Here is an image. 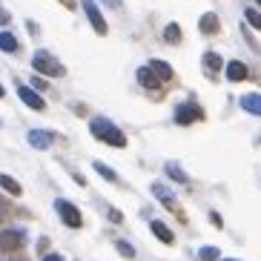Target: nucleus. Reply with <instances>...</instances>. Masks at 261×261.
Returning <instances> with one entry per match:
<instances>
[{
	"label": "nucleus",
	"instance_id": "obj_1",
	"mask_svg": "<svg viewBox=\"0 0 261 261\" xmlns=\"http://www.w3.org/2000/svg\"><path fill=\"white\" fill-rule=\"evenodd\" d=\"M89 132H92L98 141L109 144V146H121V149L126 146V135H123L109 118H92V121H89Z\"/></svg>",
	"mask_w": 261,
	"mask_h": 261
},
{
	"label": "nucleus",
	"instance_id": "obj_2",
	"mask_svg": "<svg viewBox=\"0 0 261 261\" xmlns=\"http://www.w3.org/2000/svg\"><path fill=\"white\" fill-rule=\"evenodd\" d=\"M32 69L40 72V75H46V77H63L66 75L63 63L58 61V58H52V52H46V49H38V52L32 55Z\"/></svg>",
	"mask_w": 261,
	"mask_h": 261
},
{
	"label": "nucleus",
	"instance_id": "obj_3",
	"mask_svg": "<svg viewBox=\"0 0 261 261\" xmlns=\"http://www.w3.org/2000/svg\"><path fill=\"white\" fill-rule=\"evenodd\" d=\"M55 210H58V215H61V221L66 224V227H72V230H77V227L84 224V215H81V210H77L72 201L58 198L55 201Z\"/></svg>",
	"mask_w": 261,
	"mask_h": 261
},
{
	"label": "nucleus",
	"instance_id": "obj_4",
	"mask_svg": "<svg viewBox=\"0 0 261 261\" xmlns=\"http://www.w3.org/2000/svg\"><path fill=\"white\" fill-rule=\"evenodd\" d=\"M81 6H84L86 17H89V23H92V29L98 32V35H107V20H103V15H100V9L95 0H81Z\"/></svg>",
	"mask_w": 261,
	"mask_h": 261
},
{
	"label": "nucleus",
	"instance_id": "obj_5",
	"mask_svg": "<svg viewBox=\"0 0 261 261\" xmlns=\"http://www.w3.org/2000/svg\"><path fill=\"white\" fill-rule=\"evenodd\" d=\"M201 118H204V109L195 107V103H181V107H175V121L181 126H190V123L201 121Z\"/></svg>",
	"mask_w": 261,
	"mask_h": 261
},
{
	"label": "nucleus",
	"instance_id": "obj_6",
	"mask_svg": "<svg viewBox=\"0 0 261 261\" xmlns=\"http://www.w3.org/2000/svg\"><path fill=\"white\" fill-rule=\"evenodd\" d=\"M23 244H26L23 230H3V232H0V250L15 253V250H20Z\"/></svg>",
	"mask_w": 261,
	"mask_h": 261
},
{
	"label": "nucleus",
	"instance_id": "obj_7",
	"mask_svg": "<svg viewBox=\"0 0 261 261\" xmlns=\"http://www.w3.org/2000/svg\"><path fill=\"white\" fill-rule=\"evenodd\" d=\"M26 141H29L35 149H49V146H52V141H55V132H49V129H29Z\"/></svg>",
	"mask_w": 261,
	"mask_h": 261
},
{
	"label": "nucleus",
	"instance_id": "obj_8",
	"mask_svg": "<svg viewBox=\"0 0 261 261\" xmlns=\"http://www.w3.org/2000/svg\"><path fill=\"white\" fill-rule=\"evenodd\" d=\"M17 95H20V100H23L29 109H38V112H43V109H46V100L40 98L32 86H20V89H17Z\"/></svg>",
	"mask_w": 261,
	"mask_h": 261
},
{
	"label": "nucleus",
	"instance_id": "obj_9",
	"mask_svg": "<svg viewBox=\"0 0 261 261\" xmlns=\"http://www.w3.org/2000/svg\"><path fill=\"white\" fill-rule=\"evenodd\" d=\"M152 195L161 204H167L169 210H178V201H175V195H172V190L169 187H164V184H152Z\"/></svg>",
	"mask_w": 261,
	"mask_h": 261
},
{
	"label": "nucleus",
	"instance_id": "obj_10",
	"mask_svg": "<svg viewBox=\"0 0 261 261\" xmlns=\"http://www.w3.org/2000/svg\"><path fill=\"white\" fill-rule=\"evenodd\" d=\"M227 77H230L232 84H236V81H247V77H250V69H247V63H241V61H230V63H227Z\"/></svg>",
	"mask_w": 261,
	"mask_h": 261
},
{
	"label": "nucleus",
	"instance_id": "obj_11",
	"mask_svg": "<svg viewBox=\"0 0 261 261\" xmlns=\"http://www.w3.org/2000/svg\"><path fill=\"white\" fill-rule=\"evenodd\" d=\"M241 109L250 112V115H261V92L241 95Z\"/></svg>",
	"mask_w": 261,
	"mask_h": 261
},
{
	"label": "nucleus",
	"instance_id": "obj_12",
	"mask_svg": "<svg viewBox=\"0 0 261 261\" xmlns=\"http://www.w3.org/2000/svg\"><path fill=\"white\" fill-rule=\"evenodd\" d=\"M198 26H201V32H204V35H215V32L221 29V20H218V15L207 12V15H201Z\"/></svg>",
	"mask_w": 261,
	"mask_h": 261
},
{
	"label": "nucleus",
	"instance_id": "obj_13",
	"mask_svg": "<svg viewBox=\"0 0 261 261\" xmlns=\"http://www.w3.org/2000/svg\"><path fill=\"white\" fill-rule=\"evenodd\" d=\"M138 81H141V86H146V89H161V81L155 77V72L149 69V66H141L138 69Z\"/></svg>",
	"mask_w": 261,
	"mask_h": 261
},
{
	"label": "nucleus",
	"instance_id": "obj_14",
	"mask_svg": "<svg viewBox=\"0 0 261 261\" xmlns=\"http://www.w3.org/2000/svg\"><path fill=\"white\" fill-rule=\"evenodd\" d=\"M149 230H152V232H155V238H158V241H164V244H172V241H175L172 230H169V227H167L164 221H152V224H149Z\"/></svg>",
	"mask_w": 261,
	"mask_h": 261
},
{
	"label": "nucleus",
	"instance_id": "obj_15",
	"mask_svg": "<svg viewBox=\"0 0 261 261\" xmlns=\"http://www.w3.org/2000/svg\"><path fill=\"white\" fill-rule=\"evenodd\" d=\"M149 69L155 72L158 81H169V77H172V66H169L167 61H149Z\"/></svg>",
	"mask_w": 261,
	"mask_h": 261
},
{
	"label": "nucleus",
	"instance_id": "obj_16",
	"mask_svg": "<svg viewBox=\"0 0 261 261\" xmlns=\"http://www.w3.org/2000/svg\"><path fill=\"white\" fill-rule=\"evenodd\" d=\"M164 169H167V175L172 178V181H178V184H190V175H187V172L178 167V164L169 161V164H164Z\"/></svg>",
	"mask_w": 261,
	"mask_h": 261
},
{
	"label": "nucleus",
	"instance_id": "obj_17",
	"mask_svg": "<svg viewBox=\"0 0 261 261\" xmlns=\"http://www.w3.org/2000/svg\"><path fill=\"white\" fill-rule=\"evenodd\" d=\"M0 190L9 192V195H20V192H23V187L17 184L12 175H3V172H0Z\"/></svg>",
	"mask_w": 261,
	"mask_h": 261
},
{
	"label": "nucleus",
	"instance_id": "obj_18",
	"mask_svg": "<svg viewBox=\"0 0 261 261\" xmlns=\"http://www.w3.org/2000/svg\"><path fill=\"white\" fill-rule=\"evenodd\" d=\"M204 69H207V75H210V77H213L215 72L221 69V58H218L215 52H207V55H204Z\"/></svg>",
	"mask_w": 261,
	"mask_h": 261
},
{
	"label": "nucleus",
	"instance_id": "obj_19",
	"mask_svg": "<svg viewBox=\"0 0 261 261\" xmlns=\"http://www.w3.org/2000/svg\"><path fill=\"white\" fill-rule=\"evenodd\" d=\"M0 49H3V52H17V38L15 35H9V32H0Z\"/></svg>",
	"mask_w": 261,
	"mask_h": 261
},
{
	"label": "nucleus",
	"instance_id": "obj_20",
	"mask_svg": "<svg viewBox=\"0 0 261 261\" xmlns=\"http://www.w3.org/2000/svg\"><path fill=\"white\" fill-rule=\"evenodd\" d=\"M164 40H167V43H181V26L167 23V29H164Z\"/></svg>",
	"mask_w": 261,
	"mask_h": 261
},
{
	"label": "nucleus",
	"instance_id": "obj_21",
	"mask_svg": "<svg viewBox=\"0 0 261 261\" xmlns=\"http://www.w3.org/2000/svg\"><path fill=\"white\" fill-rule=\"evenodd\" d=\"M92 167H95V172H98L100 178H107V181H118V175H115V172H112V169L107 167V164H100V161H95Z\"/></svg>",
	"mask_w": 261,
	"mask_h": 261
},
{
	"label": "nucleus",
	"instance_id": "obj_22",
	"mask_svg": "<svg viewBox=\"0 0 261 261\" xmlns=\"http://www.w3.org/2000/svg\"><path fill=\"white\" fill-rule=\"evenodd\" d=\"M244 17H247V23L253 26V29H258V32H261V12H258V9H247Z\"/></svg>",
	"mask_w": 261,
	"mask_h": 261
},
{
	"label": "nucleus",
	"instance_id": "obj_23",
	"mask_svg": "<svg viewBox=\"0 0 261 261\" xmlns=\"http://www.w3.org/2000/svg\"><path fill=\"white\" fill-rule=\"evenodd\" d=\"M201 261H218V247H201Z\"/></svg>",
	"mask_w": 261,
	"mask_h": 261
},
{
	"label": "nucleus",
	"instance_id": "obj_24",
	"mask_svg": "<svg viewBox=\"0 0 261 261\" xmlns=\"http://www.w3.org/2000/svg\"><path fill=\"white\" fill-rule=\"evenodd\" d=\"M118 253L123 255V258H135V250H132V244H126V241H118Z\"/></svg>",
	"mask_w": 261,
	"mask_h": 261
},
{
	"label": "nucleus",
	"instance_id": "obj_25",
	"mask_svg": "<svg viewBox=\"0 0 261 261\" xmlns=\"http://www.w3.org/2000/svg\"><path fill=\"white\" fill-rule=\"evenodd\" d=\"M9 20H12V15H9V12H6L3 6H0V26H6Z\"/></svg>",
	"mask_w": 261,
	"mask_h": 261
},
{
	"label": "nucleus",
	"instance_id": "obj_26",
	"mask_svg": "<svg viewBox=\"0 0 261 261\" xmlns=\"http://www.w3.org/2000/svg\"><path fill=\"white\" fill-rule=\"evenodd\" d=\"M210 221H213L215 227H221V215H218V213H210Z\"/></svg>",
	"mask_w": 261,
	"mask_h": 261
},
{
	"label": "nucleus",
	"instance_id": "obj_27",
	"mask_svg": "<svg viewBox=\"0 0 261 261\" xmlns=\"http://www.w3.org/2000/svg\"><path fill=\"white\" fill-rule=\"evenodd\" d=\"M43 261H63V258L58 253H46V255H43Z\"/></svg>",
	"mask_w": 261,
	"mask_h": 261
},
{
	"label": "nucleus",
	"instance_id": "obj_28",
	"mask_svg": "<svg viewBox=\"0 0 261 261\" xmlns=\"http://www.w3.org/2000/svg\"><path fill=\"white\" fill-rule=\"evenodd\" d=\"M109 218H112V221H123V215L115 213V210H109Z\"/></svg>",
	"mask_w": 261,
	"mask_h": 261
},
{
	"label": "nucleus",
	"instance_id": "obj_29",
	"mask_svg": "<svg viewBox=\"0 0 261 261\" xmlns=\"http://www.w3.org/2000/svg\"><path fill=\"white\" fill-rule=\"evenodd\" d=\"M107 3H109V6H118V0H107Z\"/></svg>",
	"mask_w": 261,
	"mask_h": 261
},
{
	"label": "nucleus",
	"instance_id": "obj_30",
	"mask_svg": "<svg viewBox=\"0 0 261 261\" xmlns=\"http://www.w3.org/2000/svg\"><path fill=\"white\" fill-rule=\"evenodd\" d=\"M0 98H3V84H0Z\"/></svg>",
	"mask_w": 261,
	"mask_h": 261
},
{
	"label": "nucleus",
	"instance_id": "obj_31",
	"mask_svg": "<svg viewBox=\"0 0 261 261\" xmlns=\"http://www.w3.org/2000/svg\"><path fill=\"white\" fill-rule=\"evenodd\" d=\"M255 3H258V9H261V0H255Z\"/></svg>",
	"mask_w": 261,
	"mask_h": 261
},
{
	"label": "nucleus",
	"instance_id": "obj_32",
	"mask_svg": "<svg viewBox=\"0 0 261 261\" xmlns=\"http://www.w3.org/2000/svg\"><path fill=\"white\" fill-rule=\"evenodd\" d=\"M12 261H23V258H12Z\"/></svg>",
	"mask_w": 261,
	"mask_h": 261
},
{
	"label": "nucleus",
	"instance_id": "obj_33",
	"mask_svg": "<svg viewBox=\"0 0 261 261\" xmlns=\"http://www.w3.org/2000/svg\"><path fill=\"white\" fill-rule=\"evenodd\" d=\"M224 261H236V258H224Z\"/></svg>",
	"mask_w": 261,
	"mask_h": 261
}]
</instances>
